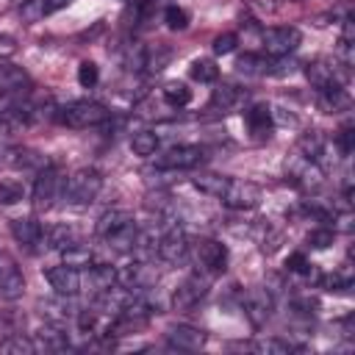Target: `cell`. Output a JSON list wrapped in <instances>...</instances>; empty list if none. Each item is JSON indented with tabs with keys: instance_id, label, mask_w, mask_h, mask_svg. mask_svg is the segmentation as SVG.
Listing matches in <instances>:
<instances>
[{
	"instance_id": "33",
	"label": "cell",
	"mask_w": 355,
	"mask_h": 355,
	"mask_svg": "<svg viewBox=\"0 0 355 355\" xmlns=\"http://www.w3.org/2000/svg\"><path fill=\"white\" fill-rule=\"evenodd\" d=\"M189 75H191L194 80H200V83H214V80L219 78V67H216L211 58H197V61H191Z\"/></svg>"
},
{
	"instance_id": "31",
	"label": "cell",
	"mask_w": 355,
	"mask_h": 355,
	"mask_svg": "<svg viewBox=\"0 0 355 355\" xmlns=\"http://www.w3.org/2000/svg\"><path fill=\"white\" fill-rule=\"evenodd\" d=\"M161 94H164L166 105H172V108H183V105L191 100V89H189L183 80H169V83L161 89Z\"/></svg>"
},
{
	"instance_id": "21",
	"label": "cell",
	"mask_w": 355,
	"mask_h": 355,
	"mask_svg": "<svg viewBox=\"0 0 355 355\" xmlns=\"http://www.w3.org/2000/svg\"><path fill=\"white\" fill-rule=\"evenodd\" d=\"M39 308H42V313L50 322H67V319H75L78 316V311L72 305V297H64V294H55L53 300H42Z\"/></svg>"
},
{
	"instance_id": "37",
	"label": "cell",
	"mask_w": 355,
	"mask_h": 355,
	"mask_svg": "<svg viewBox=\"0 0 355 355\" xmlns=\"http://www.w3.org/2000/svg\"><path fill=\"white\" fill-rule=\"evenodd\" d=\"M255 352H263V355H288L291 352V344L288 341H280V338H261L252 344Z\"/></svg>"
},
{
	"instance_id": "34",
	"label": "cell",
	"mask_w": 355,
	"mask_h": 355,
	"mask_svg": "<svg viewBox=\"0 0 355 355\" xmlns=\"http://www.w3.org/2000/svg\"><path fill=\"white\" fill-rule=\"evenodd\" d=\"M50 14V6H47V0H25L22 6H19V17H22V22H39V19H44Z\"/></svg>"
},
{
	"instance_id": "41",
	"label": "cell",
	"mask_w": 355,
	"mask_h": 355,
	"mask_svg": "<svg viewBox=\"0 0 355 355\" xmlns=\"http://www.w3.org/2000/svg\"><path fill=\"white\" fill-rule=\"evenodd\" d=\"M286 266H288V272H297V275H313V263L302 252H291L286 258Z\"/></svg>"
},
{
	"instance_id": "24",
	"label": "cell",
	"mask_w": 355,
	"mask_h": 355,
	"mask_svg": "<svg viewBox=\"0 0 355 355\" xmlns=\"http://www.w3.org/2000/svg\"><path fill=\"white\" fill-rule=\"evenodd\" d=\"M128 222H133V214H130V211H125V208H108L105 214H100V219H97V225H94V233H97L100 239H105L108 233H114L116 227H122V225H128Z\"/></svg>"
},
{
	"instance_id": "12",
	"label": "cell",
	"mask_w": 355,
	"mask_h": 355,
	"mask_svg": "<svg viewBox=\"0 0 355 355\" xmlns=\"http://www.w3.org/2000/svg\"><path fill=\"white\" fill-rule=\"evenodd\" d=\"M25 294V275L11 258H0V300L14 302Z\"/></svg>"
},
{
	"instance_id": "30",
	"label": "cell",
	"mask_w": 355,
	"mask_h": 355,
	"mask_svg": "<svg viewBox=\"0 0 355 355\" xmlns=\"http://www.w3.org/2000/svg\"><path fill=\"white\" fill-rule=\"evenodd\" d=\"M0 352H8V355H33L36 352V344H33V338H28L22 333H8L0 341Z\"/></svg>"
},
{
	"instance_id": "27",
	"label": "cell",
	"mask_w": 355,
	"mask_h": 355,
	"mask_svg": "<svg viewBox=\"0 0 355 355\" xmlns=\"http://www.w3.org/2000/svg\"><path fill=\"white\" fill-rule=\"evenodd\" d=\"M136 233H139L136 222H128V225L116 227L114 233H108L103 241H105L114 252H130V250H133V241H136Z\"/></svg>"
},
{
	"instance_id": "16",
	"label": "cell",
	"mask_w": 355,
	"mask_h": 355,
	"mask_svg": "<svg viewBox=\"0 0 355 355\" xmlns=\"http://www.w3.org/2000/svg\"><path fill=\"white\" fill-rule=\"evenodd\" d=\"M33 89L31 75L17 64H0V92L11 97H25Z\"/></svg>"
},
{
	"instance_id": "25",
	"label": "cell",
	"mask_w": 355,
	"mask_h": 355,
	"mask_svg": "<svg viewBox=\"0 0 355 355\" xmlns=\"http://www.w3.org/2000/svg\"><path fill=\"white\" fill-rule=\"evenodd\" d=\"M236 69H239L241 75L261 78V75H269V72H272V58H269V55H261V53H244V55H239Z\"/></svg>"
},
{
	"instance_id": "32",
	"label": "cell",
	"mask_w": 355,
	"mask_h": 355,
	"mask_svg": "<svg viewBox=\"0 0 355 355\" xmlns=\"http://www.w3.org/2000/svg\"><path fill=\"white\" fill-rule=\"evenodd\" d=\"M130 150H133L136 155H141V158L155 155V150H158V136H155V130H136L133 139H130Z\"/></svg>"
},
{
	"instance_id": "4",
	"label": "cell",
	"mask_w": 355,
	"mask_h": 355,
	"mask_svg": "<svg viewBox=\"0 0 355 355\" xmlns=\"http://www.w3.org/2000/svg\"><path fill=\"white\" fill-rule=\"evenodd\" d=\"M189 255L194 258L197 269L205 275H222L227 266V247L216 239H197L189 244Z\"/></svg>"
},
{
	"instance_id": "17",
	"label": "cell",
	"mask_w": 355,
	"mask_h": 355,
	"mask_svg": "<svg viewBox=\"0 0 355 355\" xmlns=\"http://www.w3.org/2000/svg\"><path fill=\"white\" fill-rule=\"evenodd\" d=\"M11 236H14V241H17L19 247L36 250V247H42L44 227H42V222H36V219H14V222H11Z\"/></svg>"
},
{
	"instance_id": "6",
	"label": "cell",
	"mask_w": 355,
	"mask_h": 355,
	"mask_svg": "<svg viewBox=\"0 0 355 355\" xmlns=\"http://www.w3.org/2000/svg\"><path fill=\"white\" fill-rule=\"evenodd\" d=\"M208 286H211V275H205V272H191L178 288H175V294H172V308L175 311H191L205 294H208Z\"/></svg>"
},
{
	"instance_id": "10",
	"label": "cell",
	"mask_w": 355,
	"mask_h": 355,
	"mask_svg": "<svg viewBox=\"0 0 355 355\" xmlns=\"http://www.w3.org/2000/svg\"><path fill=\"white\" fill-rule=\"evenodd\" d=\"M272 308H275V294L266 288V286H258V288H250L247 291V300H244V313L250 319L252 327H263L272 316Z\"/></svg>"
},
{
	"instance_id": "40",
	"label": "cell",
	"mask_w": 355,
	"mask_h": 355,
	"mask_svg": "<svg viewBox=\"0 0 355 355\" xmlns=\"http://www.w3.org/2000/svg\"><path fill=\"white\" fill-rule=\"evenodd\" d=\"M22 186L17 183V180H3L0 183V202L3 205H14V202H19L22 200Z\"/></svg>"
},
{
	"instance_id": "1",
	"label": "cell",
	"mask_w": 355,
	"mask_h": 355,
	"mask_svg": "<svg viewBox=\"0 0 355 355\" xmlns=\"http://www.w3.org/2000/svg\"><path fill=\"white\" fill-rule=\"evenodd\" d=\"M111 111L94 100H75V103H67L61 108H55V119L67 128H75V130H86V128H97L103 122H108Z\"/></svg>"
},
{
	"instance_id": "9",
	"label": "cell",
	"mask_w": 355,
	"mask_h": 355,
	"mask_svg": "<svg viewBox=\"0 0 355 355\" xmlns=\"http://www.w3.org/2000/svg\"><path fill=\"white\" fill-rule=\"evenodd\" d=\"M302 36L297 28H269L263 31V55L269 58H283L291 55L300 47Z\"/></svg>"
},
{
	"instance_id": "5",
	"label": "cell",
	"mask_w": 355,
	"mask_h": 355,
	"mask_svg": "<svg viewBox=\"0 0 355 355\" xmlns=\"http://www.w3.org/2000/svg\"><path fill=\"white\" fill-rule=\"evenodd\" d=\"M158 258L164 263H183L189 258V236L183 233L180 225L169 222L164 233H158Z\"/></svg>"
},
{
	"instance_id": "20",
	"label": "cell",
	"mask_w": 355,
	"mask_h": 355,
	"mask_svg": "<svg viewBox=\"0 0 355 355\" xmlns=\"http://www.w3.org/2000/svg\"><path fill=\"white\" fill-rule=\"evenodd\" d=\"M316 97H319V105L327 114H338V111H347L349 108V94H347L344 83H333V86L316 89Z\"/></svg>"
},
{
	"instance_id": "7",
	"label": "cell",
	"mask_w": 355,
	"mask_h": 355,
	"mask_svg": "<svg viewBox=\"0 0 355 355\" xmlns=\"http://www.w3.org/2000/svg\"><path fill=\"white\" fill-rule=\"evenodd\" d=\"M155 280H158V272H155L153 261L133 258L130 263H125V266L116 269V283L125 286V288H130V291H147Z\"/></svg>"
},
{
	"instance_id": "2",
	"label": "cell",
	"mask_w": 355,
	"mask_h": 355,
	"mask_svg": "<svg viewBox=\"0 0 355 355\" xmlns=\"http://www.w3.org/2000/svg\"><path fill=\"white\" fill-rule=\"evenodd\" d=\"M64 172L55 166V164H47L36 172V180H33V191H31V200H33V208L36 211H47L55 205V200L64 197Z\"/></svg>"
},
{
	"instance_id": "3",
	"label": "cell",
	"mask_w": 355,
	"mask_h": 355,
	"mask_svg": "<svg viewBox=\"0 0 355 355\" xmlns=\"http://www.w3.org/2000/svg\"><path fill=\"white\" fill-rule=\"evenodd\" d=\"M103 189V175L92 166L75 169L64 183V200L69 205H89Z\"/></svg>"
},
{
	"instance_id": "13",
	"label": "cell",
	"mask_w": 355,
	"mask_h": 355,
	"mask_svg": "<svg viewBox=\"0 0 355 355\" xmlns=\"http://www.w3.org/2000/svg\"><path fill=\"white\" fill-rule=\"evenodd\" d=\"M208 341L205 330L194 327V324H175L166 330V344L172 349H180V352H194V349H202Z\"/></svg>"
},
{
	"instance_id": "38",
	"label": "cell",
	"mask_w": 355,
	"mask_h": 355,
	"mask_svg": "<svg viewBox=\"0 0 355 355\" xmlns=\"http://www.w3.org/2000/svg\"><path fill=\"white\" fill-rule=\"evenodd\" d=\"M97 80H100L97 64H94V61H80V67H78V83H80L83 89H92Z\"/></svg>"
},
{
	"instance_id": "42",
	"label": "cell",
	"mask_w": 355,
	"mask_h": 355,
	"mask_svg": "<svg viewBox=\"0 0 355 355\" xmlns=\"http://www.w3.org/2000/svg\"><path fill=\"white\" fill-rule=\"evenodd\" d=\"M236 33H219L216 39H214V53L216 55H227V53H233L236 50Z\"/></svg>"
},
{
	"instance_id": "39",
	"label": "cell",
	"mask_w": 355,
	"mask_h": 355,
	"mask_svg": "<svg viewBox=\"0 0 355 355\" xmlns=\"http://www.w3.org/2000/svg\"><path fill=\"white\" fill-rule=\"evenodd\" d=\"M333 239H336V230L333 227H313L311 233H308V244L311 247H316V250H324V247H330L333 244Z\"/></svg>"
},
{
	"instance_id": "14",
	"label": "cell",
	"mask_w": 355,
	"mask_h": 355,
	"mask_svg": "<svg viewBox=\"0 0 355 355\" xmlns=\"http://www.w3.org/2000/svg\"><path fill=\"white\" fill-rule=\"evenodd\" d=\"M305 78L311 80L313 89H324V86H333V83H344L347 80V69H338L333 61L316 58V61L305 64Z\"/></svg>"
},
{
	"instance_id": "36",
	"label": "cell",
	"mask_w": 355,
	"mask_h": 355,
	"mask_svg": "<svg viewBox=\"0 0 355 355\" xmlns=\"http://www.w3.org/2000/svg\"><path fill=\"white\" fill-rule=\"evenodd\" d=\"M169 50L166 47H161V44H155V50L150 47V50H144V67L150 69V72H161L164 67H166V61H169Z\"/></svg>"
},
{
	"instance_id": "8",
	"label": "cell",
	"mask_w": 355,
	"mask_h": 355,
	"mask_svg": "<svg viewBox=\"0 0 355 355\" xmlns=\"http://www.w3.org/2000/svg\"><path fill=\"white\" fill-rule=\"evenodd\" d=\"M227 208L233 211H250L261 202V189L252 183V180H239V178H230L227 180V189L225 194L219 197Z\"/></svg>"
},
{
	"instance_id": "15",
	"label": "cell",
	"mask_w": 355,
	"mask_h": 355,
	"mask_svg": "<svg viewBox=\"0 0 355 355\" xmlns=\"http://www.w3.org/2000/svg\"><path fill=\"white\" fill-rule=\"evenodd\" d=\"M44 277H47V283H50V288L55 294L75 297L80 291V269H75V266H67V263L53 266V269L44 272Z\"/></svg>"
},
{
	"instance_id": "23",
	"label": "cell",
	"mask_w": 355,
	"mask_h": 355,
	"mask_svg": "<svg viewBox=\"0 0 355 355\" xmlns=\"http://www.w3.org/2000/svg\"><path fill=\"white\" fill-rule=\"evenodd\" d=\"M61 263H67V266H75V269H89L92 263H94V252H92V247L89 244H83V241H69L64 250H61Z\"/></svg>"
},
{
	"instance_id": "18",
	"label": "cell",
	"mask_w": 355,
	"mask_h": 355,
	"mask_svg": "<svg viewBox=\"0 0 355 355\" xmlns=\"http://www.w3.org/2000/svg\"><path fill=\"white\" fill-rule=\"evenodd\" d=\"M33 344H36V349L64 352V349L69 347V336H67V330L61 327V322H53V324L39 327V333L33 336Z\"/></svg>"
},
{
	"instance_id": "11",
	"label": "cell",
	"mask_w": 355,
	"mask_h": 355,
	"mask_svg": "<svg viewBox=\"0 0 355 355\" xmlns=\"http://www.w3.org/2000/svg\"><path fill=\"white\" fill-rule=\"evenodd\" d=\"M202 158H205L202 147H197V144H178V147H169L155 164L161 169H194L197 164H202Z\"/></svg>"
},
{
	"instance_id": "22",
	"label": "cell",
	"mask_w": 355,
	"mask_h": 355,
	"mask_svg": "<svg viewBox=\"0 0 355 355\" xmlns=\"http://www.w3.org/2000/svg\"><path fill=\"white\" fill-rule=\"evenodd\" d=\"M244 122H247V128H250L252 136L263 139L272 130V108L263 105V103H258V105H252V108L244 111Z\"/></svg>"
},
{
	"instance_id": "26",
	"label": "cell",
	"mask_w": 355,
	"mask_h": 355,
	"mask_svg": "<svg viewBox=\"0 0 355 355\" xmlns=\"http://www.w3.org/2000/svg\"><path fill=\"white\" fill-rule=\"evenodd\" d=\"M75 239H78V233H75L72 225H50V227H44L42 247H47V250H64Z\"/></svg>"
},
{
	"instance_id": "29",
	"label": "cell",
	"mask_w": 355,
	"mask_h": 355,
	"mask_svg": "<svg viewBox=\"0 0 355 355\" xmlns=\"http://www.w3.org/2000/svg\"><path fill=\"white\" fill-rule=\"evenodd\" d=\"M239 100H241V92L233 83H222L211 92V108H216V111H230Z\"/></svg>"
},
{
	"instance_id": "43",
	"label": "cell",
	"mask_w": 355,
	"mask_h": 355,
	"mask_svg": "<svg viewBox=\"0 0 355 355\" xmlns=\"http://www.w3.org/2000/svg\"><path fill=\"white\" fill-rule=\"evenodd\" d=\"M352 128L349 125H344L341 130H338V136H336V147H338V153L341 155H349L352 153V147H355V141H352Z\"/></svg>"
},
{
	"instance_id": "28",
	"label": "cell",
	"mask_w": 355,
	"mask_h": 355,
	"mask_svg": "<svg viewBox=\"0 0 355 355\" xmlns=\"http://www.w3.org/2000/svg\"><path fill=\"white\" fill-rule=\"evenodd\" d=\"M227 175H216V172H202V175H197L191 183H194V189L197 191H202V194H208V197H222L225 194V189H227Z\"/></svg>"
},
{
	"instance_id": "35",
	"label": "cell",
	"mask_w": 355,
	"mask_h": 355,
	"mask_svg": "<svg viewBox=\"0 0 355 355\" xmlns=\"http://www.w3.org/2000/svg\"><path fill=\"white\" fill-rule=\"evenodd\" d=\"M164 22L169 31H183L189 28V11L180 8V6H166L164 8Z\"/></svg>"
},
{
	"instance_id": "19",
	"label": "cell",
	"mask_w": 355,
	"mask_h": 355,
	"mask_svg": "<svg viewBox=\"0 0 355 355\" xmlns=\"http://www.w3.org/2000/svg\"><path fill=\"white\" fill-rule=\"evenodd\" d=\"M83 283H86V288L92 294H100V291H105V288H111L116 283V269L108 266V263H92L86 269V275H80V286Z\"/></svg>"
}]
</instances>
